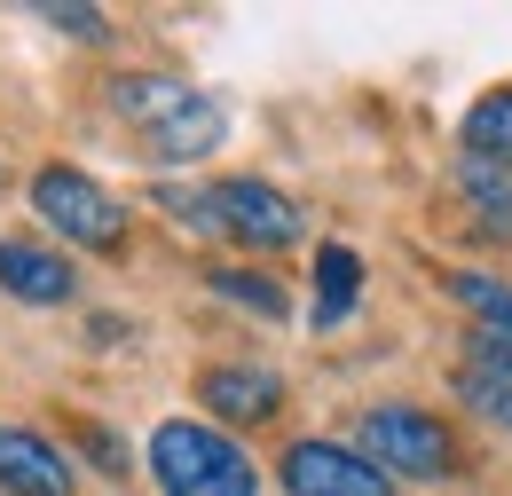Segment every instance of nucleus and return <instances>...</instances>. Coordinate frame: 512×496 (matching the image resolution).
<instances>
[{
    "mask_svg": "<svg viewBox=\"0 0 512 496\" xmlns=\"http://www.w3.org/2000/svg\"><path fill=\"white\" fill-rule=\"evenodd\" d=\"M103 103H111V111L142 134V150L166 158V166H197V158H213L221 134H229V111H221L205 87L174 79V71H119V79L103 87Z\"/></svg>",
    "mask_w": 512,
    "mask_h": 496,
    "instance_id": "f257e3e1",
    "label": "nucleus"
},
{
    "mask_svg": "<svg viewBox=\"0 0 512 496\" xmlns=\"http://www.w3.org/2000/svg\"><path fill=\"white\" fill-rule=\"evenodd\" d=\"M150 481H158V496H260V465L205 418H158Z\"/></svg>",
    "mask_w": 512,
    "mask_h": 496,
    "instance_id": "f03ea898",
    "label": "nucleus"
},
{
    "mask_svg": "<svg viewBox=\"0 0 512 496\" xmlns=\"http://www.w3.org/2000/svg\"><path fill=\"white\" fill-rule=\"evenodd\" d=\"M32 213H40V229H56L64 245H87V252H119V237H127V205L64 158H48L32 174Z\"/></svg>",
    "mask_w": 512,
    "mask_h": 496,
    "instance_id": "7ed1b4c3",
    "label": "nucleus"
},
{
    "mask_svg": "<svg viewBox=\"0 0 512 496\" xmlns=\"http://www.w3.org/2000/svg\"><path fill=\"white\" fill-rule=\"evenodd\" d=\"M363 457L379 465L386 481H449L457 473V441L442 418L410 410V402H379L363 410Z\"/></svg>",
    "mask_w": 512,
    "mask_h": 496,
    "instance_id": "20e7f679",
    "label": "nucleus"
},
{
    "mask_svg": "<svg viewBox=\"0 0 512 496\" xmlns=\"http://www.w3.org/2000/svg\"><path fill=\"white\" fill-rule=\"evenodd\" d=\"M276 481L284 496H394V481L347 441H292L276 457Z\"/></svg>",
    "mask_w": 512,
    "mask_h": 496,
    "instance_id": "39448f33",
    "label": "nucleus"
},
{
    "mask_svg": "<svg viewBox=\"0 0 512 496\" xmlns=\"http://www.w3.org/2000/svg\"><path fill=\"white\" fill-rule=\"evenodd\" d=\"M213 205H221V237H229V245H253V252L300 245V205H292L284 189L253 182V174L213 182Z\"/></svg>",
    "mask_w": 512,
    "mask_h": 496,
    "instance_id": "423d86ee",
    "label": "nucleus"
},
{
    "mask_svg": "<svg viewBox=\"0 0 512 496\" xmlns=\"http://www.w3.org/2000/svg\"><path fill=\"white\" fill-rule=\"evenodd\" d=\"M197 402L213 418H229V426H268L284 410V378L268 371V363H213V371L197 378Z\"/></svg>",
    "mask_w": 512,
    "mask_h": 496,
    "instance_id": "0eeeda50",
    "label": "nucleus"
},
{
    "mask_svg": "<svg viewBox=\"0 0 512 496\" xmlns=\"http://www.w3.org/2000/svg\"><path fill=\"white\" fill-rule=\"evenodd\" d=\"M0 489L8 496H79L71 457L32 426H0Z\"/></svg>",
    "mask_w": 512,
    "mask_h": 496,
    "instance_id": "6e6552de",
    "label": "nucleus"
},
{
    "mask_svg": "<svg viewBox=\"0 0 512 496\" xmlns=\"http://www.w3.org/2000/svg\"><path fill=\"white\" fill-rule=\"evenodd\" d=\"M0 292L24 300V308H64L71 292H79V276H71L64 252L24 245V237H0Z\"/></svg>",
    "mask_w": 512,
    "mask_h": 496,
    "instance_id": "1a4fd4ad",
    "label": "nucleus"
},
{
    "mask_svg": "<svg viewBox=\"0 0 512 496\" xmlns=\"http://www.w3.org/2000/svg\"><path fill=\"white\" fill-rule=\"evenodd\" d=\"M457 142H465V158H473V166L512 174V87H489V95L457 119Z\"/></svg>",
    "mask_w": 512,
    "mask_h": 496,
    "instance_id": "9d476101",
    "label": "nucleus"
},
{
    "mask_svg": "<svg viewBox=\"0 0 512 496\" xmlns=\"http://www.w3.org/2000/svg\"><path fill=\"white\" fill-rule=\"evenodd\" d=\"M355 300H363V260L347 245H323L316 252V331H339Z\"/></svg>",
    "mask_w": 512,
    "mask_h": 496,
    "instance_id": "9b49d317",
    "label": "nucleus"
},
{
    "mask_svg": "<svg viewBox=\"0 0 512 496\" xmlns=\"http://www.w3.org/2000/svg\"><path fill=\"white\" fill-rule=\"evenodd\" d=\"M449 292H457V308L473 315V323H481L489 339H505V347H512V284H505V276L457 268V276H449Z\"/></svg>",
    "mask_w": 512,
    "mask_h": 496,
    "instance_id": "f8f14e48",
    "label": "nucleus"
},
{
    "mask_svg": "<svg viewBox=\"0 0 512 496\" xmlns=\"http://www.w3.org/2000/svg\"><path fill=\"white\" fill-rule=\"evenodd\" d=\"M213 292H221V300H237L245 315H260V323H284V315H292L284 284H276V276H260V268H213Z\"/></svg>",
    "mask_w": 512,
    "mask_h": 496,
    "instance_id": "ddd939ff",
    "label": "nucleus"
},
{
    "mask_svg": "<svg viewBox=\"0 0 512 496\" xmlns=\"http://www.w3.org/2000/svg\"><path fill=\"white\" fill-rule=\"evenodd\" d=\"M457 197H465V205H473V213H481L497 237H512V174H497V166H473V158H465V166H457Z\"/></svg>",
    "mask_w": 512,
    "mask_h": 496,
    "instance_id": "4468645a",
    "label": "nucleus"
},
{
    "mask_svg": "<svg viewBox=\"0 0 512 496\" xmlns=\"http://www.w3.org/2000/svg\"><path fill=\"white\" fill-rule=\"evenodd\" d=\"M158 213H174V221H182V229H190V237H213V245H221V205H213V182H166L158 189Z\"/></svg>",
    "mask_w": 512,
    "mask_h": 496,
    "instance_id": "2eb2a0df",
    "label": "nucleus"
},
{
    "mask_svg": "<svg viewBox=\"0 0 512 496\" xmlns=\"http://www.w3.org/2000/svg\"><path fill=\"white\" fill-rule=\"evenodd\" d=\"M457 402L512 434V371H457Z\"/></svg>",
    "mask_w": 512,
    "mask_h": 496,
    "instance_id": "dca6fc26",
    "label": "nucleus"
},
{
    "mask_svg": "<svg viewBox=\"0 0 512 496\" xmlns=\"http://www.w3.org/2000/svg\"><path fill=\"white\" fill-rule=\"evenodd\" d=\"M40 24L71 32L79 48H103V40H111V16H103V8H71V0H48V8H40Z\"/></svg>",
    "mask_w": 512,
    "mask_h": 496,
    "instance_id": "f3484780",
    "label": "nucleus"
},
{
    "mask_svg": "<svg viewBox=\"0 0 512 496\" xmlns=\"http://www.w3.org/2000/svg\"><path fill=\"white\" fill-rule=\"evenodd\" d=\"M79 441H87V457H95L103 473H119V465H127V449H119V434H103V426H79Z\"/></svg>",
    "mask_w": 512,
    "mask_h": 496,
    "instance_id": "a211bd4d",
    "label": "nucleus"
}]
</instances>
